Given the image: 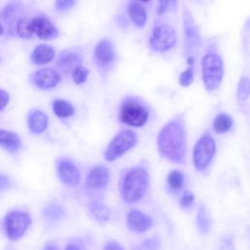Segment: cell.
I'll use <instances>...</instances> for the list:
<instances>
[{
    "label": "cell",
    "instance_id": "cell-5",
    "mask_svg": "<svg viewBox=\"0 0 250 250\" xmlns=\"http://www.w3.org/2000/svg\"><path fill=\"white\" fill-rule=\"evenodd\" d=\"M224 76V63L221 57L215 53H208L202 59V78L207 91L219 88Z\"/></svg>",
    "mask_w": 250,
    "mask_h": 250
},
{
    "label": "cell",
    "instance_id": "cell-1",
    "mask_svg": "<svg viewBox=\"0 0 250 250\" xmlns=\"http://www.w3.org/2000/svg\"><path fill=\"white\" fill-rule=\"evenodd\" d=\"M159 153L166 159L182 163L187 155V133L182 115L168 121L157 136Z\"/></svg>",
    "mask_w": 250,
    "mask_h": 250
},
{
    "label": "cell",
    "instance_id": "cell-36",
    "mask_svg": "<svg viewBox=\"0 0 250 250\" xmlns=\"http://www.w3.org/2000/svg\"><path fill=\"white\" fill-rule=\"evenodd\" d=\"M220 250H233V244H232V241L230 240V238L223 239V241L221 243Z\"/></svg>",
    "mask_w": 250,
    "mask_h": 250
},
{
    "label": "cell",
    "instance_id": "cell-39",
    "mask_svg": "<svg viewBox=\"0 0 250 250\" xmlns=\"http://www.w3.org/2000/svg\"><path fill=\"white\" fill-rule=\"evenodd\" d=\"M65 250H82V248L76 243H68L65 247Z\"/></svg>",
    "mask_w": 250,
    "mask_h": 250
},
{
    "label": "cell",
    "instance_id": "cell-43",
    "mask_svg": "<svg viewBox=\"0 0 250 250\" xmlns=\"http://www.w3.org/2000/svg\"><path fill=\"white\" fill-rule=\"evenodd\" d=\"M138 250H141V249H138Z\"/></svg>",
    "mask_w": 250,
    "mask_h": 250
},
{
    "label": "cell",
    "instance_id": "cell-31",
    "mask_svg": "<svg viewBox=\"0 0 250 250\" xmlns=\"http://www.w3.org/2000/svg\"><path fill=\"white\" fill-rule=\"evenodd\" d=\"M193 200H194L193 193L189 190H186L180 199V203L183 208H188L193 203Z\"/></svg>",
    "mask_w": 250,
    "mask_h": 250
},
{
    "label": "cell",
    "instance_id": "cell-23",
    "mask_svg": "<svg viewBox=\"0 0 250 250\" xmlns=\"http://www.w3.org/2000/svg\"><path fill=\"white\" fill-rule=\"evenodd\" d=\"M42 214L46 220L55 222V221H59V220L62 219L65 215V212L61 205L51 203V204H48L45 206Z\"/></svg>",
    "mask_w": 250,
    "mask_h": 250
},
{
    "label": "cell",
    "instance_id": "cell-35",
    "mask_svg": "<svg viewBox=\"0 0 250 250\" xmlns=\"http://www.w3.org/2000/svg\"><path fill=\"white\" fill-rule=\"evenodd\" d=\"M103 250H124L123 247L116 241H109L107 242Z\"/></svg>",
    "mask_w": 250,
    "mask_h": 250
},
{
    "label": "cell",
    "instance_id": "cell-18",
    "mask_svg": "<svg viewBox=\"0 0 250 250\" xmlns=\"http://www.w3.org/2000/svg\"><path fill=\"white\" fill-rule=\"evenodd\" d=\"M128 15L133 23L138 27H143L146 23L147 13L146 10L138 2L132 1L128 5Z\"/></svg>",
    "mask_w": 250,
    "mask_h": 250
},
{
    "label": "cell",
    "instance_id": "cell-10",
    "mask_svg": "<svg viewBox=\"0 0 250 250\" xmlns=\"http://www.w3.org/2000/svg\"><path fill=\"white\" fill-rule=\"evenodd\" d=\"M183 25L185 34V51L186 55L191 54L200 45V34L191 14L185 9L183 15Z\"/></svg>",
    "mask_w": 250,
    "mask_h": 250
},
{
    "label": "cell",
    "instance_id": "cell-6",
    "mask_svg": "<svg viewBox=\"0 0 250 250\" xmlns=\"http://www.w3.org/2000/svg\"><path fill=\"white\" fill-rule=\"evenodd\" d=\"M138 141L137 134L129 129L120 131L108 144L104 151V159L106 161H114L130 150Z\"/></svg>",
    "mask_w": 250,
    "mask_h": 250
},
{
    "label": "cell",
    "instance_id": "cell-8",
    "mask_svg": "<svg viewBox=\"0 0 250 250\" xmlns=\"http://www.w3.org/2000/svg\"><path fill=\"white\" fill-rule=\"evenodd\" d=\"M31 224L30 216L25 211L9 212L4 219V229L9 239L18 240L27 230Z\"/></svg>",
    "mask_w": 250,
    "mask_h": 250
},
{
    "label": "cell",
    "instance_id": "cell-2",
    "mask_svg": "<svg viewBox=\"0 0 250 250\" xmlns=\"http://www.w3.org/2000/svg\"><path fill=\"white\" fill-rule=\"evenodd\" d=\"M148 182L149 177L146 169L134 167L128 170L120 185V192L124 201L135 203L142 199L148 188Z\"/></svg>",
    "mask_w": 250,
    "mask_h": 250
},
{
    "label": "cell",
    "instance_id": "cell-19",
    "mask_svg": "<svg viewBox=\"0 0 250 250\" xmlns=\"http://www.w3.org/2000/svg\"><path fill=\"white\" fill-rule=\"evenodd\" d=\"M54 57L55 50L49 45L41 44L33 50L31 61L36 64H47L54 59Z\"/></svg>",
    "mask_w": 250,
    "mask_h": 250
},
{
    "label": "cell",
    "instance_id": "cell-29",
    "mask_svg": "<svg viewBox=\"0 0 250 250\" xmlns=\"http://www.w3.org/2000/svg\"><path fill=\"white\" fill-rule=\"evenodd\" d=\"M88 74H89V70L86 67L82 65H78L72 71L73 81L75 82V84H83L87 80Z\"/></svg>",
    "mask_w": 250,
    "mask_h": 250
},
{
    "label": "cell",
    "instance_id": "cell-9",
    "mask_svg": "<svg viewBox=\"0 0 250 250\" xmlns=\"http://www.w3.org/2000/svg\"><path fill=\"white\" fill-rule=\"evenodd\" d=\"M177 42L175 29L166 23L157 24L151 31L149 37L150 48L158 53H164L172 49Z\"/></svg>",
    "mask_w": 250,
    "mask_h": 250
},
{
    "label": "cell",
    "instance_id": "cell-30",
    "mask_svg": "<svg viewBox=\"0 0 250 250\" xmlns=\"http://www.w3.org/2000/svg\"><path fill=\"white\" fill-rule=\"evenodd\" d=\"M193 76H194V74H193V68H192V67L187 68L186 70H184V71L181 73V75H180V77H179V83H180V85L183 86V87H188V86H189V85L192 83V81H193Z\"/></svg>",
    "mask_w": 250,
    "mask_h": 250
},
{
    "label": "cell",
    "instance_id": "cell-26",
    "mask_svg": "<svg viewBox=\"0 0 250 250\" xmlns=\"http://www.w3.org/2000/svg\"><path fill=\"white\" fill-rule=\"evenodd\" d=\"M167 182L172 189L180 190L185 185L184 174L179 170H173L169 173L167 177Z\"/></svg>",
    "mask_w": 250,
    "mask_h": 250
},
{
    "label": "cell",
    "instance_id": "cell-3",
    "mask_svg": "<svg viewBox=\"0 0 250 250\" xmlns=\"http://www.w3.org/2000/svg\"><path fill=\"white\" fill-rule=\"evenodd\" d=\"M17 34L24 39L31 38L33 34L42 40H51L58 36L59 31L55 25L43 17L21 18L16 23Z\"/></svg>",
    "mask_w": 250,
    "mask_h": 250
},
{
    "label": "cell",
    "instance_id": "cell-38",
    "mask_svg": "<svg viewBox=\"0 0 250 250\" xmlns=\"http://www.w3.org/2000/svg\"><path fill=\"white\" fill-rule=\"evenodd\" d=\"M43 250H59V247L54 241H49L48 243H46Z\"/></svg>",
    "mask_w": 250,
    "mask_h": 250
},
{
    "label": "cell",
    "instance_id": "cell-4",
    "mask_svg": "<svg viewBox=\"0 0 250 250\" xmlns=\"http://www.w3.org/2000/svg\"><path fill=\"white\" fill-rule=\"evenodd\" d=\"M149 117L148 108L138 99H125L119 108V120L132 127L144 126Z\"/></svg>",
    "mask_w": 250,
    "mask_h": 250
},
{
    "label": "cell",
    "instance_id": "cell-40",
    "mask_svg": "<svg viewBox=\"0 0 250 250\" xmlns=\"http://www.w3.org/2000/svg\"><path fill=\"white\" fill-rule=\"evenodd\" d=\"M3 32H4V27H3V24H2V22L0 21V36L3 34Z\"/></svg>",
    "mask_w": 250,
    "mask_h": 250
},
{
    "label": "cell",
    "instance_id": "cell-27",
    "mask_svg": "<svg viewBox=\"0 0 250 250\" xmlns=\"http://www.w3.org/2000/svg\"><path fill=\"white\" fill-rule=\"evenodd\" d=\"M250 96V78L242 76L237 84V99L239 102L246 101Z\"/></svg>",
    "mask_w": 250,
    "mask_h": 250
},
{
    "label": "cell",
    "instance_id": "cell-24",
    "mask_svg": "<svg viewBox=\"0 0 250 250\" xmlns=\"http://www.w3.org/2000/svg\"><path fill=\"white\" fill-rule=\"evenodd\" d=\"M53 110L55 114L61 118L69 117L74 113V107L72 104L63 100H56L53 103Z\"/></svg>",
    "mask_w": 250,
    "mask_h": 250
},
{
    "label": "cell",
    "instance_id": "cell-13",
    "mask_svg": "<svg viewBox=\"0 0 250 250\" xmlns=\"http://www.w3.org/2000/svg\"><path fill=\"white\" fill-rule=\"evenodd\" d=\"M109 179V169L104 165H98L90 170L85 184L90 189H102L107 186Z\"/></svg>",
    "mask_w": 250,
    "mask_h": 250
},
{
    "label": "cell",
    "instance_id": "cell-16",
    "mask_svg": "<svg viewBox=\"0 0 250 250\" xmlns=\"http://www.w3.org/2000/svg\"><path fill=\"white\" fill-rule=\"evenodd\" d=\"M81 58L77 53L74 52H63L59 58L58 64L62 72L68 74L72 72L75 67L80 65Z\"/></svg>",
    "mask_w": 250,
    "mask_h": 250
},
{
    "label": "cell",
    "instance_id": "cell-41",
    "mask_svg": "<svg viewBox=\"0 0 250 250\" xmlns=\"http://www.w3.org/2000/svg\"><path fill=\"white\" fill-rule=\"evenodd\" d=\"M140 1H142V2H148V1H150V0H140Z\"/></svg>",
    "mask_w": 250,
    "mask_h": 250
},
{
    "label": "cell",
    "instance_id": "cell-34",
    "mask_svg": "<svg viewBox=\"0 0 250 250\" xmlns=\"http://www.w3.org/2000/svg\"><path fill=\"white\" fill-rule=\"evenodd\" d=\"M9 100H10L9 94L6 91L0 89V110L6 107V105L9 103Z\"/></svg>",
    "mask_w": 250,
    "mask_h": 250
},
{
    "label": "cell",
    "instance_id": "cell-25",
    "mask_svg": "<svg viewBox=\"0 0 250 250\" xmlns=\"http://www.w3.org/2000/svg\"><path fill=\"white\" fill-rule=\"evenodd\" d=\"M196 225L201 233H207L210 229V226H211L210 218L206 208L203 205H201L198 210L197 217H196Z\"/></svg>",
    "mask_w": 250,
    "mask_h": 250
},
{
    "label": "cell",
    "instance_id": "cell-12",
    "mask_svg": "<svg viewBox=\"0 0 250 250\" xmlns=\"http://www.w3.org/2000/svg\"><path fill=\"white\" fill-rule=\"evenodd\" d=\"M57 171L62 183L68 187L77 186L80 182V171L77 166L68 159H60L57 162Z\"/></svg>",
    "mask_w": 250,
    "mask_h": 250
},
{
    "label": "cell",
    "instance_id": "cell-20",
    "mask_svg": "<svg viewBox=\"0 0 250 250\" xmlns=\"http://www.w3.org/2000/svg\"><path fill=\"white\" fill-rule=\"evenodd\" d=\"M0 146L10 152H16L21 147L20 137L14 132L0 129Z\"/></svg>",
    "mask_w": 250,
    "mask_h": 250
},
{
    "label": "cell",
    "instance_id": "cell-28",
    "mask_svg": "<svg viewBox=\"0 0 250 250\" xmlns=\"http://www.w3.org/2000/svg\"><path fill=\"white\" fill-rule=\"evenodd\" d=\"M178 0H158V15H164L167 12H174L177 9Z\"/></svg>",
    "mask_w": 250,
    "mask_h": 250
},
{
    "label": "cell",
    "instance_id": "cell-37",
    "mask_svg": "<svg viewBox=\"0 0 250 250\" xmlns=\"http://www.w3.org/2000/svg\"><path fill=\"white\" fill-rule=\"evenodd\" d=\"M11 185L10 180L7 176L0 174V189H5L7 188H9Z\"/></svg>",
    "mask_w": 250,
    "mask_h": 250
},
{
    "label": "cell",
    "instance_id": "cell-15",
    "mask_svg": "<svg viewBox=\"0 0 250 250\" xmlns=\"http://www.w3.org/2000/svg\"><path fill=\"white\" fill-rule=\"evenodd\" d=\"M60 80V74L55 69L49 67L38 69L33 76V81L35 85L40 89H51L57 86Z\"/></svg>",
    "mask_w": 250,
    "mask_h": 250
},
{
    "label": "cell",
    "instance_id": "cell-21",
    "mask_svg": "<svg viewBox=\"0 0 250 250\" xmlns=\"http://www.w3.org/2000/svg\"><path fill=\"white\" fill-rule=\"evenodd\" d=\"M89 211H90L92 217L100 223H105L110 218V210L103 202L91 203L89 206Z\"/></svg>",
    "mask_w": 250,
    "mask_h": 250
},
{
    "label": "cell",
    "instance_id": "cell-22",
    "mask_svg": "<svg viewBox=\"0 0 250 250\" xmlns=\"http://www.w3.org/2000/svg\"><path fill=\"white\" fill-rule=\"evenodd\" d=\"M233 121L230 115L227 113H219L213 120V129L217 134L229 132L232 127Z\"/></svg>",
    "mask_w": 250,
    "mask_h": 250
},
{
    "label": "cell",
    "instance_id": "cell-11",
    "mask_svg": "<svg viewBox=\"0 0 250 250\" xmlns=\"http://www.w3.org/2000/svg\"><path fill=\"white\" fill-rule=\"evenodd\" d=\"M94 57L95 62L100 68H106L110 66L115 60L113 43L108 38L100 40L95 47Z\"/></svg>",
    "mask_w": 250,
    "mask_h": 250
},
{
    "label": "cell",
    "instance_id": "cell-14",
    "mask_svg": "<svg viewBox=\"0 0 250 250\" xmlns=\"http://www.w3.org/2000/svg\"><path fill=\"white\" fill-rule=\"evenodd\" d=\"M127 226L130 229L137 232H145L152 226V219L148 215L139 210H131L126 218Z\"/></svg>",
    "mask_w": 250,
    "mask_h": 250
},
{
    "label": "cell",
    "instance_id": "cell-33",
    "mask_svg": "<svg viewBox=\"0 0 250 250\" xmlns=\"http://www.w3.org/2000/svg\"><path fill=\"white\" fill-rule=\"evenodd\" d=\"M158 246H159V242H158L157 240H155L154 238L146 240V241H144V243H143V247H144L146 250H157V249H158Z\"/></svg>",
    "mask_w": 250,
    "mask_h": 250
},
{
    "label": "cell",
    "instance_id": "cell-32",
    "mask_svg": "<svg viewBox=\"0 0 250 250\" xmlns=\"http://www.w3.org/2000/svg\"><path fill=\"white\" fill-rule=\"evenodd\" d=\"M75 4V0H56L55 6L58 11L64 12L71 9Z\"/></svg>",
    "mask_w": 250,
    "mask_h": 250
},
{
    "label": "cell",
    "instance_id": "cell-17",
    "mask_svg": "<svg viewBox=\"0 0 250 250\" xmlns=\"http://www.w3.org/2000/svg\"><path fill=\"white\" fill-rule=\"evenodd\" d=\"M28 127L33 134H40L48 127V116L41 110H33L28 116Z\"/></svg>",
    "mask_w": 250,
    "mask_h": 250
},
{
    "label": "cell",
    "instance_id": "cell-7",
    "mask_svg": "<svg viewBox=\"0 0 250 250\" xmlns=\"http://www.w3.org/2000/svg\"><path fill=\"white\" fill-rule=\"evenodd\" d=\"M216 153V142L210 135L202 136L195 144L192 151V161L198 171L205 170Z\"/></svg>",
    "mask_w": 250,
    "mask_h": 250
},
{
    "label": "cell",
    "instance_id": "cell-42",
    "mask_svg": "<svg viewBox=\"0 0 250 250\" xmlns=\"http://www.w3.org/2000/svg\"><path fill=\"white\" fill-rule=\"evenodd\" d=\"M8 250H13V249H8Z\"/></svg>",
    "mask_w": 250,
    "mask_h": 250
}]
</instances>
